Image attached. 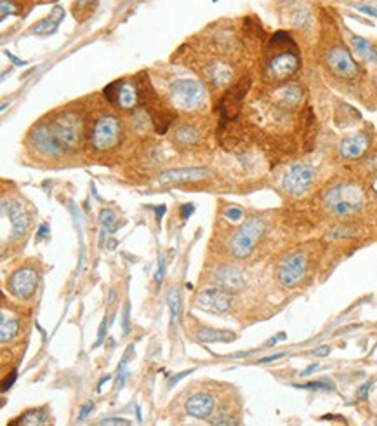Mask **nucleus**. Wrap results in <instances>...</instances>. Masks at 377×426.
I'll list each match as a JSON object with an SVG mask.
<instances>
[{"mask_svg": "<svg viewBox=\"0 0 377 426\" xmlns=\"http://www.w3.org/2000/svg\"><path fill=\"white\" fill-rule=\"evenodd\" d=\"M99 223H101V228L106 230V232H115V230L119 228V225H113V223H117V220H115V214H113L112 209L101 210Z\"/></svg>", "mask_w": 377, "mask_h": 426, "instance_id": "obj_28", "label": "nucleus"}, {"mask_svg": "<svg viewBox=\"0 0 377 426\" xmlns=\"http://www.w3.org/2000/svg\"><path fill=\"white\" fill-rule=\"evenodd\" d=\"M216 409V400L214 397L205 392H198L191 395L186 400V412L191 417L196 419H209Z\"/></svg>", "mask_w": 377, "mask_h": 426, "instance_id": "obj_17", "label": "nucleus"}, {"mask_svg": "<svg viewBox=\"0 0 377 426\" xmlns=\"http://www.w3.org/2000/svg\"><path fill=\"white\" fill-rule=\"evenodd\" d=\"M285 338H287V334H285V332H280V334H278L277 338H272V339H270V341H268V345H270V346H272V345H277L278 341H284Z\"/></svg>", "mask_w": 377, "mask_h": 426, "instance_id": "obj_49", "label": "nucleus"}, {"mask_svg": "<svg viewBox=\"0 0 377 426\" xmlns=\"http://www.w3.org/2000/svg\"><path fill=\"white\" fill-rule=\"evenodd\" d=\"M214 284L228 292H238L245 284L242 270L235 264H223L214 275Z\"/></svg>", "mask_w": 377, "mask_h": 426, "instance_id": "obj_16", "label": "nucleus"}, {"mask_svg": "<svg viewBox=\"0 0 377 426\" xmlns=\"http://www.w3.org/2000/svg\"><path fill=\"white\" fill-rule=\"evenodd\" d=\"M191 372H193V370H191V369H190V370H184V372H179V374H176V376H174V378H171V379H169V383H167V386H169V388H172V386H174V385H178V383H179V381H181V379H183V378H186V376H188V374H191Z\"/></svg>", "mask_w": 377, "mask_h": 426, "instance_id": "obj_41", "label": "nucleus"}, {"mask_svg": "<svg viewBox=\"0 0 377 426\" xmlns=\"http://www.w3.org/2000/svg\"><path fill=\"white\" fill-rule=\"evenodd\" d=\"M231 292L225 289H209V291H202L196 296V306L207 311H214V313H225L231 308Z\"/></svg>", "mask_w": 377, "mask_h": 426, "instance_id": "obj_13", "label": "nucleus"}, {"mask_svg": "<svg viewBox=\"0 0 377 426\" xmlns=\"http://www.w3.org/2000/svg\"><path fill=\"white\" fill-rule=\"evenodd\" d=\"M115 298H117V291H115V289H112V291H110V294H108V301H106V304H108V306H112L113 301H115Z\"/></svg>", "mask_w": 377, "mask_h": 426, "instance_id": "obj_50", "label": "nucleus"}, {"mask_svg": "<svg viewBox=\"0 0 377 426\" xmlns=\"http://www.w3.org/2000/svg\"><path fill=\"white\" fill-rule=\"evenodd\" d=\"M99 424H131V421L120 419V417H108V419L99 421Z\"/></svg>", "mask_w": 377, "mask_h": 426, "instance_id": "obj_42", "label": "nucleus"}, {"mask_svg": "<svg viewBox=\"0 0 377 426\" xmlns=\"http://www.w3.org/2000/svg\"><path fill=\"white\" fill-rule=\"evenodd\" d=\"M106 331H108V322H106V316H104L103 322H101V326H99V331H97V339H96V343L92 345V348H97V346L101 345V343L104 341Z\"/></svg>", "mask_w": 377, "mask_h": 426, "instance_id": "obj_33", "label": "nucleus"}, {"mask_svg": "<svg viewBox=\"0 0 377 426\" xmlns=\"http://www.w3.org/2000/svg\"><path fill=\"white\" fill-rule=\"evenodd\" d=\"M110 379H112V376H110V374H106L104 378H101V381L97 383V392H101V388H103V385L106 381H110Z\"/></svg>", "mask_w": 377, "mask_h": 426, "instance_id": "obj_52", "label": "nucleus"}, {"mask_svg": "<svg viewBox=\"0 0 377 426\" xmlns=\"http://www.w3.org/2000/svg\"><path fill=\"white\" fill-rule=\"evenodd\" d=\"M167 212V207L166 205H158L155 207V214H156V221H160L164 218V214Z\"/></svg>", "mask_w": 377, "mask_h": 426, "instance_id": "obj_46", "label": "nucleus"}, {"mask_svg": "<svg viewBox=\"0 0 377 426\" xmlns=\"http://www.w3.org/2000/svg\"><path fill=\"white\" fill-rule=\"evenodd\" d=\"M47 233H49V226L45 225H40V228H38V232H37V238H44Z\"/></svg>", "mask_w": 377, "mask_h": 426, "instance_id": "obj_48", "label": "nucleus"}, {"mask_svg": "<svg viewBox=\"0 0 377 426\" xmlns=\"http://www.w3.org/2000/svg\"><path fill=\"white\" fill-rule=\"evenodd\" d=\"M103 94L106 99L110 101V103H115V96H117V82H113V84L106 85L103 89Z\"/></svg>", "mask_w": 377, "mask_h": 426, "instance_id": "obj_34", "label": "nucleus"}, {"mask_svg": "<svg viewBox=\"0 0 377 426\" xmlns=\"http://www.w3.org/2000/svg\"><path fill=\"white\" fill-rule=\"evenodd\" d=\"M122 139V122L115 115H104L94 124L91 143L97 151L115 148Z\"/></svg>", "mask_w": 377, "mask_h": 426, "instance_id": "obj_6", "label": "nucleus"}, {"mask_svg": "<svg viewBox=\"0 0 377 426\" xmlns=\"http://www.w3.org/2000/svg\"><path fill=\"white\" fill-rule=\"evenodd\" d=\"M16 378H18V370H13V372H11V374H7V376L4 378V381H2V393H6L7 390H9L11 386L14 385Z\"/></svg>", "mask_w": 377, "mask_h": 426, "instance_id": "obj_35", "label": "nucleus"}, {"mask_svg": "<svg viewBox=\"0 0 377 426\" xmlns=\"http://www.w3.org/2000/svg\"><path fill=\"white\" fill-rule=\"evenodd\" d=\"M358 11H360V13H365V14H367V16H374V18H377V9H374V7L360 6V7H358Z\"/></svg>", "mask_w": 377, "mask_h": 426, "instance_id": "obj_43", "label": "nucleus"}, {"mask_svg": "<svg viewBox=\"0 0 377 426\" xmlns=\"http://www.w3.org/2000/svg\"><path fill=\"white\" fill-rule=\"evenodd\" d=\"M7 56H9V60H11V61H13V63H14V65H21V66H25V65H26V63H25V61H21V60H18V58H16V56H14V54H11V52H7Z\"/></svg>", "mask_w": 377, "mask_h": 426, "instance_id": "obj_51", "label": "nucleus"}, {"mask_svg": "<svg viewBox=\"0 0 377 426\" xmlns=\"http://www.w3.org/2000/svg\"><path fill=\"white\" fill-rule=\"evenodd\" d=\"M264 230H266V223L262 218H259V216L249 218V220L243 223L240 228L233 233V237H231V240H230L231 254H233L235 257H238V259L247 257L254 251V247H256L259 238L262 237Z\"/></svg>", "mask_w": 377, "mask_h": 426, "instance_id": "obj_2", "label": "nucleus"}, {"mask_svg": "<svg viewBox=\"0 0 377 426\" xmlns=\"http://www.w3.org/2000/svg\"><path fill=\"white\" fill-rule=\"evenodd\" d=\"M351 47L356 52V56L363 58L370 63H377V50L367 38L360 37V35H351Z\"/></svg>", "mask_w": 377, "mask_h": 426, "instance_id": "obj_22", "label": "nucleus"}, {"mask_svg": "<svg viewBox=\"0 0 377 426\" xmlns=\"http://www.w3.org/2000/svg\"><path fill=\"white\" fill-rule=\"evenodd\" d=\"M242 209L240 207H230V209H226V218L231 221H238L242 218Z\"/></svg>", "mask_w": 377, "mask_h": 426, "instance_id": "obj_36", "label": "nucleus"}, {"mask_svg": "<svg viewBox=\"0 0 377 426\" xmlns=\"http://www.w3.org/2000/svg\"><path fill=\"white\" fill-rule=\"evenodd\" d=\"M329 353H331V348H329V346H320V348H316V350H315L316 357H327Z\"/></svg>", "mask_w": 377, "mask_h": 426, "instance_id": "obj_45", "label": "nucleus"}, {"mask_svg": "<svg viewBox=\"0 0 377 426\" xmlns=\"http://www.w3.org/2000/svg\"><path fill=\"white\" fill-rule=\"evenodd\" d=\"M209 174L203 167H183V169H169L158 176V181L162 185H171V183H190L203 179Z\"/></svg>", "mask_w": 377, "mask_h": 426, "instance_id": "obj_18", "label": "nucleus"}, {"mask_svg": "<svg viewBox=\"0 0 377 426\" xmlns=\"http://www.w3.org/2000/svg\"><path fill=\"white\" fill-rule=\"evenodd\" d=\"M28 141L31 144L35 151L42 155V157H49V158H58L68 151V148L65 146L60 138L54 134L50 124H37V126L31 127L30 134H28Z\"/></svg>", "mask_w": 377, "mask_h": 426, "instance_id": "obj_5", "label": "nucleus"}, {"mask_svg": "<svg viewBox=\"0 0 377 426\" xmlns=\"http://www.w3.org/2000/svg\"><path fill=\"white\" fill-rule=\"evenodd\" d=\"M174 139L181 144H193L200 139V132H198V129H195L193 126L184 124V126H181L178 131H176Z\"/></svg>", "mask_w": 377, "mask_h": 426, "instance_id": "obj_26", "label": "nucleus"}, {"mask_svg": "<svg viewBox=\"0 0 377 426\" xmlns=\"http://www.w3.org/2000/svg\"><path fill=\"white\" fill-rule=\"evenodd\" d=\"M301 66V60L297 50H282V52L275 54L272 60L268 61L264 70V77L272 82H284L296 75L297 70Z\"/></svg>", "mask_w": 377, "mask_h": 426, "instance_id": "obj_7", "label": "nucleus"}, {"mask_svg": "<svg viewBox=\"0 0 377 426\" xmlns=\"http://www.w3.org/2000/svg\"><path fill=\"white\" fill-rule=\"evenodd\" d=\"M277 101L284 108H294L301 103L302 99V89L297 84H284L275 92Z\"/></svg>", "mask_w": 377, "mask_h": 426, "instance_id": "obj_21", "label": "nucleus"}, {"mask_svg": "<svg viewBox=\"0 0 377 426\" xmlns=\"http://www.w3.org/2000/svg\"><path fill=\"white\" fill-rule=\"evenodd\" d=\"M196 338L203 343H230L235 339V336L230 331H218L210 329V327H203V329L196 331Z\"/></svg>", "mask_w": 377, "mask_h": 426, "instance_id": "obj_23", "label": "nucleus"}, {"mask_svg": "<svg viewBox=\"0 0 377 426\" xmlns=\"http://www.w3.org/2000/svg\"><path fill=\"white\" fill-rule=\"evenodd\" d=\"M122 329H124V334H129V329H131V304L129 303H125L122 310Z\"/></svg>", "mask_w": 377, "mask_h": 426, "instance_id": "obj_31", "label": "nucleus"}, {"mask_svg": "<svg viewBox=\"0 0 377 426\" xmlns=\"http://www.w3.org/2000/svg\"><path fill=\"white\" fill-rule=\"evenodd\" d=\"M171 101L179 112L198 110L205 101V87L196 80L183 79L171 85Z\"/></svg>", "mask_w": 377, "mask_h": 426, "instance_id": "obj_4", "label": "nucleus"}, {"mask_svg": "<svg viewBox=\"0 0 377 426\" xmlns=\"http://www.w3.org/2000/svg\"><path fill=\"white\" fill-rule=\"evenodd\" d=\"M306 270H308V257H306L304 252L297 251L289 254L278 267V282L284 287H296L304 279Z\"/></svg>", "mask_w": 377, "mask_h": 426, "instance_id": "obj_9", "label": "nucleus"}, {"mask_svg": "<svg viewBox=\"0 0 377 426\" xmlns=\"http://www.w3.org/2000/svg\"><path fill=\"white\" fill-rule=\"evenodd\" d=\"M38 287V273L31 267H23L11 275L7 289H9L11 296L18 299H30L35 294Z\"/></svg>", "mask_w": 377, "mask_h": 426, "instance_id": "obj_11", "label": "nucleus"}, {"mask_svg": "<svg viewBox=\"0 0 377 426\" xmlns=\"http://www.w3.org/2000/svg\"><path fill=\"white\" fill-rule=\"evenodd\" d=\"M193 212H195V205L193 204H184L181 207V210H179V214H181V220H184V221H186Z\"/></svg>", "mask_w": 377, "mask_h": 426, "instance_id": "obj_40", "label": "nucleus"}, {"mask_svg": "<svg viewBox=\"0 0 377 426\" xmlns=\"http://www.w3.org/2000/svg\"><path fill=\"white\" fill-rule=\"evenodd\" d=\"M136 417H137V421H139V423L143 421V417H141V409H139V405L136 407Z\"/></svg>", "mask_w": 377, "mask_h": 426, "instance_id": "obj_53", "label": "nucleus"}, {"mask_svg": "<svg viewBox=\"0 0 377 426\" xmlns=\"http://www.w3.org/2000/svg\"><path fill=\"white\" fill-rule=\"evenodd\" d=\"M231 77H233V72L231 68L221 61H212V63L205 68V79L214 84L216 87H225L231 82Z\"/></svg>", "mask_w": 377, "mask_h": 426, "instance_id": "obj_20", "label": "nucleus"}, {"mask_svg": "<svg viewBox=\"0 0 377 426\" xmlns=\"http://www.w3.org/2000/svg\"><path fill=\"white\" fill-rule=\"evenodd\" d=\"M164 277H166V263H164L162 254H158V270H156V273H155V282L162 284Z\"/></svg>", "mask_w": 377, "mask_h": 426, "instance_id": "obj_32", "label": "nucleus"}, {"mask_svg": "<svg viewBox=\"0 0 377 426\" xmlns=\"http://www.w3.org/2000/svg\"><path fill=\"white\" fill-rule=\"evenodd\" d=\"M92 409H94V402H87V404L80 409V412H78V421H84L85 417L92 412Z\"/></svg>", "mask_w": 377, "mask_h": 426, "instance_id": "obj_39", "label": "nucleus"}, {"mask_svg": "<svg viewBox=\"0 0 377 426\" xmlns=\"http://www.w3.org/2000/svg\"><path fill=\"white\" fill-rule=\"evenodd\" d=\"M372 385H374V383H372V381H367V383H365V385L360 386V390H358V400H367L368 392H370Z\"/></svg>", "mask_w": 377, "mask_h": 426, "instance_id": "obj_38", "label": "nucleus"}, {"mask_svg": "<svg viewBox=\"0 0 377 426\" xmlns=\"http://www.w3.org/2000/svg\"><path fill=\"white\" fill-rule=\"evenodd\" d=\"M324 205L329 212L336 216H349L356 214L365 205V191L362 186L351 181L337 183L331 186L324 195Z\"/></svg>", "mask_w": 377, "mask_h": 426, "instance_id": "obj_1", "label": "nucleus"}, {"mask_svg": "<svg viewBox=\"0 0 377 426\" xmlns=\"http://www.w3.org/2000/svg\"><path fill=\"white\" fill-rule=\"evenodd\" d=\"M54 134L68 150L80 146L84 139V119L77 112H61L50 122Z\"/></svg>", "mask_w": 377, "mask_h": 426, "instance_id": "obj_3", "label": "nucleus"}, {"mask_svg": "<svg viewBox=\"0 0 377 426\" xmlns=\"http://www.w3.org/2000/svg\"><path fill=\"white\" fill-rule=\"evenodd\" d=\"M49 423V412L45 407H38V409H31L26 410L19 419L13 421L11 424H45Z\"/></svg>", "mask_w": 377, "mask_h": 426, "instance_id": "obj_25", "label": "nucleus"}, {"mask_svg": "<svg viewBox=\"0 0 377 426\" xmlns=\"http://www.w3.org/2000/svg\"><path fill=\"white\" fill-rule=\"evenodd\" d=\"M249 87H250V79L249 77H245V79H242L233 89H230V91L223 96L221 103H219L221 129H225L226 124L237 117L238 110H240V104H242L243 97H245V94H247V91H249Z\"/></svg>", "mask_w": 377, "mask_h": 426, "instance_id": "obj_12", "label": "nucleus"}, {"mask_svg": "<svg viewBox=\"0 0 377 426\" xmlns=\"http://www.w3.org/2000/svg\"><path fill=\"white\" fill-rule=\"evenodd\" d=\"M134 355V345H129L127 346V351L124 353V357H122V362H120V365H119V370H124L125 369V365L129 363V358Z\"/></svg>", "mask_w": 377, "mask_h": 426, "instance_id": "obj_37", "label": "nucleus"}, {"mask_svg": "<svg viewBox=\"0 0 377 426\" xmlns=\"http://www.w3.org/2000/svg\"><path fill=\"white\" fill-rule=\"evenodd\" d=\"M282 44L294 45L292 37H290V35L287 33V32H278V33H275L273 37H272V40H270V45H272V47H278V45H282Z\"/></svg>", "mask_w": 377, "mask_h": 426, "instance_id": "obj_29", "label": "nucleus"}, {"mask_svg": "<svg viewBox=\"0 0 377 426\" xmlns=\"http://www.w3.org/2000/svg\"><path fill=\"white\" fill-rule=\"evenodd\" d=\"M370 148V136L367 132H356L348 138H344L339 144V153L343 158L355 160L360 158L367 153V150Z\"/></svg>", "mask_w": 377, "mask_h": 426, "instance_id": "obj_15", "label": "nucleus"}, {"mask_svg": "<svg viewBox=\"0 0 377 426\" xmlns=\"http://www.w3.org/2000/svg\"><path fill=\"white\" fill-rule=\"evenodd\" d=\"M325 65L334 75L346 80L355 79L358 73V65L353 60L349 50L344 49L343 45H334L332 49H329L327 56H325Z\"/></svg>", "mask_w": 377, "mask_h": 426, "instance_id": "obj_10", "label": "nucleus"}, {"mask_svg": "<svg viewBox=\"0 0 377 426\" xmlns=\"http://www.w3.org/2000/svg\"><path fill=\"white\" fill-rule=\"evenodd\" d=\"M282 357H284V353H275V355H270V357L261 358L259 363H270V362H273V360H278V358H282Z\"/></svg>", "mask_w": 377, "mask_h": 426, "instance_id": "obj_44", "label": "nucleus"}, {"mask_svg": "<svg viewBox=\"0 0 377 426\" xmlns=\"http://www.w3.org/2000/svg\"><path fill=\"white\" fill-rule=\"evenodd\" d=\"M0 341L2 343H7V341H13V339L18 336L19 332V320L16 318V316H7L6 313L2 311V316H0Z\"/></svg>", "mask_w": 377, "mask_h": 426, "instance_id": "obj_24", "label": "nucleus"}, {"mask_svg": "<svg viewBox=\"0 0 377 426\" xmlns=\"http://www.w3.org/2000/svg\"><path fill=\"white\" fill-rule=\"evenodd\" d=\"M292 386L301 390H334V385L327 381H311V383H306V385H292Z\"/></svg>", "mask_w": 377, "mask_h": 426, "instance_id": "obj_30", "label": "nucleus"}, {"mask_svg": "<svg viewBox=\"0 0 377 426\" xmlns=\"http://www.w3.org/2000/svg\"><path fill=\"white\" fill-rule=\"evenodd\" d=\"M2 207L7 212L11 223H13V238L18 240L28 232L30 228V216L21 202L18 200H2Z\"/></svg>", "mask_w": 377, "mask_h": 426, "instance_id": "obj_14", "label": "nucleus"}, {"mask_svg": "<svg viewBox=\"0 0 377 426\" xmlns=\"http://www.w3.org/2000/svg\"><path fill=\"white\" fill-rule=\"evenodd\" d=\"M141 92L137 91L136 84L129 80L117 82V96H115V104H119L120 110L124 112H132L139 104Z\"/></svg>", "mask_w": 377, "mask_h": 426, "instance_id": "obj_19", "label": "nucleus"}, {"mask_svg": "<svg viewBox=\"0 0 377 426\" xmlns=\"http://www.w3.org/2000/svg\"><path fill=\"white\" fill-rule=\"evenodd\" d=\"M318 367H320V365H318V363H311V365H308L304 370H302L301 376H309V374H311V372H315V370L318 369Z\"/></svg>", "mask_w": 377, "mask_h": 426, "instance_id": "obj_47", "label": "nucleus"}, {"mask_svg": "<svg viewBox=\"0 0 377 426\" xmlns=\"http://www.w3.org/2000/svg\"><path fill=\"white\" fill-rule=\"evenodd\" d=\"M315 179V169L308 164H296L284 174L282 186L292 197H301L311 188Z\"/></svg>", "mask_w": 377, "mask_h": 426, "instance_id": "obj_8", "label": "nucleus"}, {"mask_svg": "<svg viewBox=\"0 0 377 426\" xmlns=\"http://www.w3.org/2000/svg\"><path fill=\"white\" fill-rule=\"evenodd\" d=\"M167 303H169V306H171V324H172V327H174L176 324L179 322V315H181V298H179V292L171 291V294H169V298H167Z\"/></svg>", "mask_w": 377, "mask_h": 426, "instance_id": "obj_27", "label": "nucleus"}]
</instances>
